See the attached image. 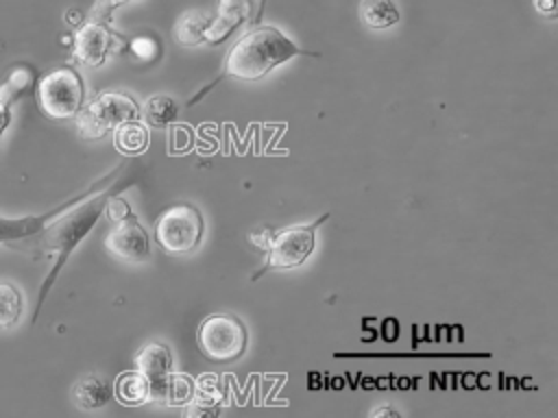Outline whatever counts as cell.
Returning a JSON list of instances; mask_svg holds the SVG:
<instances>
[{"instance_id":"cell-1","label":"cell","mask_w":558,"mask_h":418,"mask_svg":"<svg viewBox=\"0 0 558 418\" xmlns=\"http://www.w3.org/2000/svg\"><path fill=\"white\" fill-rule=\"evenodd\" d=\"M303 54L294 41H290L275 26H259L235 41L225 59V74L244 81H255L268 74L279 63Z\"/></svg>"},{"instance_id":"cell-2","label":"cell","mask_w":558,"mask_h":418,"mask_svg":"<svg viewBox=\"0 0 558 418\" xmlns=\"http://www.w3.org/2000/svg\"><path fill=\"white\" fill-rule=\"evenodd\" d=\"M105 202H107V194H100V196H96V198H92V200H87V202H83V205L74 202V205L70 207V211H65V213L61 211L59 218H57L50 226H46V229H41V231L37 233L33 246H37V248H41V250H57L59 257H57L54 268L48 272V279L44 281V285H41V290H39V300H37L35 318H37L39 307H41V303H44V298H46L50 285L54 283V279H57L61 266L65 263L68 255H70V253L74 250V246L89 233V229H92L94 222L98 220L100 211L105 209Z\"/></svg>"},{"instance_id":"cell-3","label":"cell","mask_w":558,"mask_h":418,"mask_svg":"<svg viewBox=\"0 0 558 418\" xmlns=\"http://www.w3.org/2000/svg\"><path fill=\"white\" fill-rule=\"evenodd\" d=\"M140 107L137 102L120 91L98 94L87 107H81L76 113L78 133L87 139H98L113 131L118 124L137 120Z\"/></svg>"},{"instance_id":"cell-4","label":"cell","mask_w":558,"mask_h":418,"mask_svg":"<svg viewBox=\"0 0 558 418\" xmlns=\"http://www.w3.org/2000/svg\"><path fill=\"white\" fill-rule=\"evenodd\" d=\"M83 81L72 67H57L37 83L39 107L54 120H68L83 107Z\"/></svg>"},{"instance_id":"cell-5","label":"cell","mask_w":558,"mask_h":418,"mask_svg":"<svg viewBox=\"0 0 558 418\" xmlns=\"http://www.w3.org/2000/svg\"><path fill=\"white\" fill-rule=\"evenodd\" d=\"M198 346L211 361H233L246 348V327L229 314H216L203 320Z\"/></svg>"},{"instance_id":"cell-6","label":"cell","mask_w":558,"mask_h":418,"mask_svg":"<svg viewBox=\"0 0 558 418\" xmlns=\"http://www.w3.org/2000/svg\"><path fill=\"white\" fill-rule=\"evenodd\" d=\"M155 235L168 253H187L203 237V218L194 205H172L159 216Z\"/></svg>"},{"instance_id":"cell-7","label":"cell","mask_w":558,"mask_h":418,"mask_svg":"<svg viewBox=\"0 0 558 418\" xmlns=\"http://www.w3.org/2000/svg\"><path fill=\"white\" fill-rule=\"evenodd\" d=\"M325 218L327 216H323L320 220H325ZM318 222L305 224V226H290L286 231L275 233L270 239V246H268V261L262 268V272L270 270V268L301 266L314 250V233H316Z\"/></svg>"},{"instance_id":"cell-8","label":"cell","mask_w":558,"mask_h":418,"mask_svg":"<svg viewBox=\"0 0 558 418\" xmlns=\"http://www.w3.org/2000/svg\"><path fill=\"white\" fill-rule=\"evenodd\" d=\"M118 46L120 41L102 22H87L74 35V57L92 67L100 65Z\"/></svg>"},{"instance_id":"cell-9","label":"cell","mask_w":558,"mask_h":418,"mask_svg":"<svg viewBox=\"0 0 558 418\" xmlns=\"http://www.w3.org/2000/svg\"><path fill=\"white\" fill-rule=\"evenodd\" d=\"M105 246L111 255L126 261H142L150 250L148 235L135 216L116 222V226L105 237Z\"/></svg>"},{"instance_id":"cell-10","label":"cell","mask_w":558,"mask_h":418,"mask_svg":"<svg viewBox=\"0 0 558 418\" xmlns=\"http://www.w3.org/2000/svg\"><path fill=\"white\" fill-rule=\"evenodd\" d=\"M227 401V388L216 374H203L194 381L192 392V405L185 411L187 416H214L218 414V407Z\"/></svg>"},{"instance_id":"cell-11","label":"cell","mask_w":558,"mask_h":418,"mask_svg":"<svg viewBox=\"0 0 558 418\" xmlns=\"http://www.w3.org/2000/svg\"><path fill=\"white\" fill-rule=\"evenodd\" d=\"M194 379L181 372H168L159 379H150V398L161 405H185L192 401Z\"/></svg>"},{"instance_id":"cell-12","label":"cell","mask_w":558,"mask_h":418,"mask_svg":"<svg viewBox=\"0 0 558 418\" xmlns=\"http://www.w3.org/2000/svg\"><path fill=\"white\" fill-rule=\"evenodd\" d=\"M251 13L248 0H218V15L211 17V24L205 33V39L211 44L229 37Z\"/></svg>"},{"instance_id":"cell-13","label":"cell","mask_w":558,"mask_h":418,"mask_svg":"<svg viewBox=\"0 0 558 418\" xmlns=\"http://www.w3.org/2000/svg\"><path fill=\"white\" fill-rule=\"evenodd\" d=\"M72 205V202H70ZM70 205L57 209V211H50V213H44V216H28V218H7V216H0V244H9V242H26L31 237H35L46 220L59 216L61 211H65Z\"/></svg>"},{"instance_id":"cell-14","label":"cell","mask_w":558,"mask_h":418,"mask_svg":"<svg viewBox=\"0 0 558 418\" xmlns=\"http://www.w3.org/2000/svg\"><path fill=\"white\" fill-rule=\"evenodd\" d=\"M137 370L142 374H146V379H159L163 374H168L172 370V355L170 348L166 344H148L140 351V355L135 357Z\"/></svg>"},{"instance_id":"cell-15","label":"cell","mask_w":558,"mask_h":418,"mask_svg":"<svg viewBox=\"0 0 558 418\" xmlns=\"http://www.w3.org/2000/svg\"><path fill=\"white\" fill-rule=\"evenodd\" d=\"M116 396L124 405H144L150 398V381L140 370L122 372L116 379Z\"/></svg>"},{"instance_id":"cell-16","label":"cell","mask_w":558,"mask_h":418,"mask_svg":"<svg viewBox=\"0 0 558 418\" xmlns=\"http://www.w3.org/2000/svg\"><path fill=\"white\" fill-rule=\"evenodd\" d=\"M211 24V17L203 11H185L177 24H174V35L177 41L183 46H196L205 41V33Z\"/></svg>"},{"instance_id":"cell-17","label":"cell","mask_w":558,"mask_h":418,"mask_svg":"<svg viewBox=\"0 0 558 418\" xmlns=\"http://www.w3.org/2000/svg\"><path fill=\"white\" fill-rule=\"evenodd\" d=\"M360 15L371 28H388L401 20V13L392 0H362Z\"/></svg>"},{"instance_id":"cell-18","label":"cell","mask_w":558,"mask_h":418,"mask_svg":"<svg viewBox=\"0 0 558 418\" xmlns=\"http://www.w3.org/2000/svg\"><path fill=\"white\" fill-rule=\"evenodd\" d=\"M116 148L126 155L144 152L148 146V131L140 120H129L118 124L116 128Z\"/></svg>"},{"instance_id":"cell-19","label":"cell","mask_w":558,"mask_h":418,"mask_svg":"<svg viewBox=\"0 0 558 418\" xmlns=\"http://www.w3.org/2000/svg\"><path fill=\"white\" fill-rule=\"evenodd\" d=\"M109 398H111V388L105 381H100L98 377H85L74 388V401L83 409L102 407L109 403Z\"/></svg>"},{"instance_id":"cell-20","label":"cell","mask_w":558,"mask_h":418,"mask_svg":"<svg viewBox=\"0 0 558 418\" xmlns=\"http://www.w3.org/2000/svg\"><path fill=\"white\" fill-rule=\"evenodd\" d=\"M35 85V74L31 67H15L9 78L0 85V100L4 104H13L15 100H20L22 96H26L31 91V87Z\"/></svg>"},{"instance_id":"cell-21","label":"cell","mask_w":558,"mask_h":418,"mask_svg":"<svg viewBox=\"0 0 558 418\" xmlns=\"http://www.w3.org/2000/svg\"><path fill=\"white\" fill-rule=\"evenodd\" d=\"M142 115H144V122H148L150 126L155 128H163L168 124L174 122L177 118V104L172 98L168 96H153L144 102V109H142Z\"/></svg>"},{"instance_id":"cell-22","label":"cell","mask_w":558,"mask_h":418,"mask_svg":"<svg viewBox=\"0 0 558 418\" xmlns=\"http://www.w3.org/2000/svg\"><path fill=\"white\" fill-rule=\"evenodd\" d=\"M22 294L11 283H0V327H11L22 316Z\"/></svg>"},{"instance_id":"cell-23","label":"cell","mask_w":558,"mask_h":418,"mask_svg":"<svg viewBox=\"0 0 558 418\" xmlns=\"http://www.w3.org/2000/svg\"><path fill=\"white\" fill-rule=\"evenodd\" d=\"M131 50L135 52L137 59H155L157 52H159V44L153 39V37H137L131 41Z\"/></svg>"},{"instance_id":"cell-24","label":"cell","mask_w":558,"mask_h":418,"mask_svg":"<svg viewBox=\"0 0 558 418\" xmlns=\"http://www.w3.org/2000/svg\"><path fill=\"white\" fill-rule=\"evenodd\" d=\"M192 146V131L183 124H174L170 128V150H177V152H183Z\"/></svg>"},{"instance_id":"cell-25","label":"cell","mask_w":558,"mask_h":418,"mask_svg":"<svg viewBox=\"0 0 558 418\" xmlns=\"http://www.w3.org/2000/svg\"><path fill=\"white\" fill-rule=\"evenodd\" d=\"M105 207H107V216H109L111 222H120V220H126V218L135 216L124 198H107Z\"/></svg>"},{"instance_id":"cell-26","label":"cell","mask_w":558,"mask_h":418,"mask_svg":"<svg viewBox=\"0 0 558 418\" xmlns=\"http://www.w3.org/2000/svg\"><path fill=\"white\" fill-rule=\"evenodd\" d=\"M124 2H129V0H98V2H96V7H94V15H102V17H107L116 7L124 4Z\"/></svg>"},{"instance_id":"cell-27","label":"cell","mask_w":558,"mask_h":418,"mask_svg":"<svg viewBox=\"0 0 558 418\" xmlns=\"http://www.w3.org/2000/svg\"><path fill=\"white\" fill-rule=\"evenodd\" d=\"M534 2V9L547 17H554L556 15V0H532Z\"/></svg>"},{"instance_id":"cell-28","label":"cell","mask_w":558,"mask_h":418,"mask_svg":"<svg viewBox=\"0 0 558 418\" xmlns=\"http://www.w3.org/2000/svg\"><path fill=\"white\" fill-rule=\"evenodd\" d=\"M9 124H11V107L0 100V137L9 128Z\"/></svg>"},{"instance_id":"cell-29","label":"cell","mask_w":558,"mask_h":418,"mask_svg":"<svg viewBox=\"0 0 558 418\" xmlns=\"http://www.w3.org/2000/svg\"><path fill=\"white\" fill-rule=\"evenodd\" d=\"M272 235H275L272 231H264L262 235H259V233H255V235H253V242H255V246H257V248H268V246H270Z\"/></svg>"},{"instance_id":"cell-30","label":"cell","mask_w":558,"mask_h":418,"mask_svg":"<svg viewBox=\"0 0 558 418\" xmlns=\"http://www.w3.org/2000/svg\"><path fill=\"white\" fill-rule=\"evenodd\" d=\"M371 416H373V418H375V416H399V411L392 409V407H379V409H375Z\"/></svg>"},{"instance_id":"cell-31","label":"cell","mask_w":558,"mask_h":418,"mask_svg":"<svg viewBox=\"0 0 558 418\" xmlns=\"http://www.w3.org/2000/svg\"><path fill=\"white\" fill-rule=\"evenodd\" d=\"M81 17H83V15H81L78 11H70V13H68V22H70V24H76V22H81Z\"/></svg>"}]
</instances>
